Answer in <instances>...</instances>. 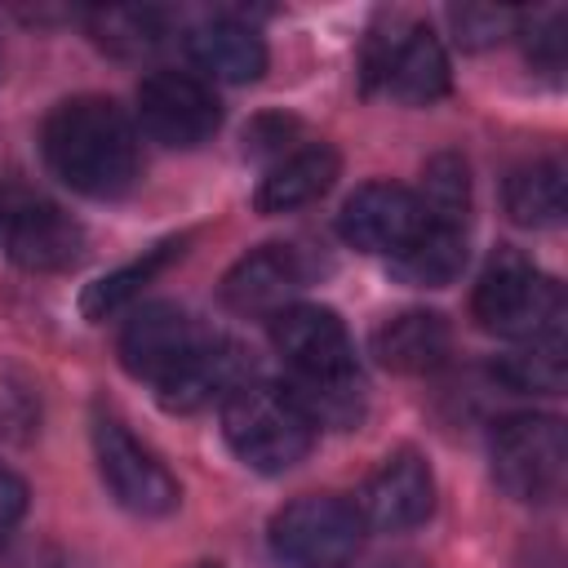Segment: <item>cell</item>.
Listing matches in <instances>:
<instances>
[{"label":"cell","instance_id":"obj_29","mask_svg":"<svg viewBox=\"0 0 568 568\" xmlns=\"http://www.w3.org/2000/svg\"><path fill=\"white\" fill-rule=\"evenodd\" d=\"M200 568H217V564H200Z\"/></svg>","mask_w":568,"mask_h":568},{"label":"cell","instance_id":"obj_21","mask_svg":"<svg viewBox=\"0 0 568 568\" xmlns=\"http://www.w3.org/2000/svg\"><path fill=\"white\" fill-rule=\"evenodd\" d=\"M182 248H186V235H173V240H160L155 248H142V257H133V262H124L120 271H111V275H102V280H93L84 293H80V311H84V320H106V315H115L120 306H129L173 257H182Z\"/></svg>","mask_w":568,"mask_h":568},{"label":"cell","instance_id":"obj_10","mask_svg":"<svg viewBox=\"0 0 568 568\" xmlns=\"http://www.w3.org/2000/svg\"><path fill=\"white\" fill-rule=\"evenodd\" d=\"M209 337H213V328L191 320L182 306L151 302V306H142L124 324V333H120V364H124L129 377H138V382L160 390Z\"/></svg>","mask_w":568,"mask_h":568},{"label":"cell","instance_id":"obj_6","mask_svg":"<svg viewBox=\"0 0 568 568\" xmlns=\"http://www.w3.org/2000/svg\"><path fill=\"white\" fill-rule=\"evenodd\" d=\"M364 89L408 106H426L448 93V58L430 27L399 13L382 18L364 40Z\"/></svg>","mask_w":568,"mask_h":568},{"label":"cell","instance_id":"obj_30","mask_svg":"<svg viewBox=\"0 0 568 568\" xmlns=\"http://www.w3.org/2000/svg\"><path fill=\"white\" fill-rule=\"evenodd\" d=\"M395 568H413V564H395Z\"/></svg>","mask_w":568,"mask_h":568},{"label":"cell","instance_id":"obj_3","mask_svg":"<svg viewBox=\"0 0 568 568\" xmlns=\"http://www.w3.org/2000/svg\"><path fill=\"white\" fill-rule=\"evenodd\" d=\"M222 435L231 453L262 475H280L297 466L315 444V422L275 382H240L222 399Z\"/></svg>","mask_w":568,"mask_h":568},{"label":"cell","instance_id":"obj_4","mask_svg":"<svg viewBox=\"0 0 568 568\" xmlns=\"http://www.w3.org/2000/svg\"><path fill=\"white\" fill-rule=\"evenodd\" d=\"M470 311L479 328L515 342H550L564 324V288L532 271L519 253H497L475 284Z\"/></svg>","mask_w":568,"mask_h":568},{"label":"cell","instance_id":"obj_28","mask_svg":"<svg viewBox=\"0 0 568 568\" xmlns=\"http://www.w3.org/2000/svg\"><path fill=\"white\" fill-rule=\"evenodd\" d=\"M293 129H297L293 120H284V115H266V120H253V124L244 129V142H248L253 155H257V151H284Z\"/></svg>","mask_w":568,"mask_h":568},{"label":"cell","instance_id":"obj_18","mask_svg":"<svg viewBox=\"0 0 568 568\" xmlns=\"http://www.w3.org/2000/svg\"><path fill=\"white\" fill-rule=\"evenodd\" d=\"M337 151L328 142H315V146H302V151H288L280 164H271V173L257 182V213L275 217V213H293L311 200H320L333 182H337Z\"/></svg>","mask_w":568,"mask_h":568},{"label":"cell","instance_id":"obj_25","mask_svg":"<svg viewBox=\"0 0 568 568\" xmlns=\"http://www.w3.org/2000/svg\"><path fill=\"white\" fill-rule=\"evenodd\" d=\"M564 31H568L564 9H532V13H519L515 22V36L524 40L528 62L546 75L564 71Z\"/></svg>","mask_w":568,"mask_h":568},{"label":"cell","instance_id":"obj_22","mask_svg":"<svg viewBox=\"0 0 568 568\" xmlns=\"http://www.w3.org/2000/svg\"><path fill=\"white\" fill-rule=\"evenodd\" d=\"M93 40L115 58H142L169 36V13L155 4H106L89 13Z\"/></svg>","mask_w":568,"mask_h":568},{"label":"cell","instance_id":"obj_19","mask_svg":"<svg viewBox=\"0 0 568 568\" xmlns=\"http://www.w3.org/2000/svg\"><path fill=\"white\" fill-rule=\"evenodd\" d=\"M466 266V226L426 217L422 231L390 257V275L413 288H444Z\"/></svg>","mask_w":568,"mask_h":568},{"label":"cell","instance_id":"obj_16","mask_svg":"<svg viewBox=\"0 0 568 568\" xmlns=\"http://www.w3.org/2000/svg\"><path fill=\"white\" fill-rule=\"evenodd\" d=\"M448 346H453V328L439 311H399L373 333L377 364L404 377L439 368L448 359Z\"/></svg>","mask_w":568,"mask_h":568},{"label":"cell","instance_id":"obj_9","mask_svg":"<svg viewBox=\"0 0 568 568\" xmlns=\"http://www.w3.org/2000/svg\"><path fill=\"white\" fill-rule=\"evenodd\" d=\"M138 120L142 129L173 151L204 146L222 124L217 93L186 71H155L138 84Z\"/></svg>","mask_w":568,"mask_h":568},{"label":"cell","instance_id":"obj_8","mask_svg":"<svg viewBox=\"0 0 568 568\" xmlns=\"http://www.w3.org/2000/svg\"><path fill=\"white\" fill-rule=\"evenodd\" d=\"M93 457H98L102 484L111 488V497L124 510L146 515V519L178 510V501H182L178 479L169 475V466L151 448H142L129 435V426L120 417H111V413L93 417Z\"/></svg>","mask_w":568,"mask_h":568},{"label":"cell","instance_id":"obj_5","mask_svg":"<svg viewBox=\"0 0 568 568\" xmlns=\"http://www.w3.org/2000/svg\"><path fill=\"white\" fill-rule=\"evenodd\" d=\"M493 479L506 497L546 506L564 493L568 479V435L550 413H515L493 426L488 439Z\"/></svg>","mask_w":568,"mask_h":568},{"label":"cell","instance_id":"obj_11","mask_svg":"<svg viewBox=\"0 0 568 568\" xmlns=\"http://www.w3.org/2000/svg\"><path fill=\"white\" fill-rule=\"evenodd\" d=\"M426 213L417 204V191L399 182H364L337 213V235L359 253H386L395 257L417 231Z\"/></svg>","mask_w":568,"mask_h":568},{"label":"cell","instance_id":"obj_13","mask_svg":"<svg viewBox=\"0 0 568 568\" xmlns=\"http://www.w3.org/2000/svg\"><path fill=\"white\" fill-rule=\"evenodd\" d=\"M355 510H359L364 528H377V532H408V528L426 524L430 510H435V479H430V466H426L413 448L390 453V457L373 470V479L364 484Z\"/></svg>","mask_w":568,"mask_h":568},{"label":"cell","instance_id":"obj_17","mask_svg":"<svg viewBox=\"0 0 568 568\" xmlns=\"http://www.w3.org/2000/svg\"><path fill=\"white\" fill-rule=\"evenodd\" d=\"M240 382H244V355H240V346L213 333V337L155 390V399H160L169 413H195V408L213 404L217 395L226 399V390H235Z\"/></svg>","mask_w":568,"mask_h":568},{"label":"cell","instance_id":"obj_2","mask_svg":"<svg viewBox=\"0 0 568 568\" xmlns=\"http://www.w3.org/2000/svg\"><path fill=\"white\" fill-rule=\"evenodd\" d=\"M44 160L62 186L89 200H115L138 182V138L111 98H67L40 133Z\"/></svg>","mask_w":568,"mask_h":568},{"label":"cell","instance_id":"obj_15","mask_svg":"<svg viewBox=\"0 0 568 568\" xmlns=\"http://www.w3.org/2000/svg\"><path fill=\"white\" fill-rule=\"evenodd\" d=\"M186 53L191 62L213 75V80H226V84H248L266 71V40L240 22V18H204L186 31Z\"/></svg>","mask_w":568,"mask_h":568},{"label":"cell","instance_id":"obj_27","mask_svg":"<svg viewBox=\"0 0 568 568\" xmlns=\"http://www.w3.org/2000/svg\"><path fill=\"white\" fill-rule=\"evenodd\" d=\"M22 515H27V484L9 466H0V537H9Z\"/></svg>","mask_w":568,"mask_h":568},{"label":"cell","instance_id":"obj_20","mask_svg":"<svg viewBox=\"0 0 568 568\" xmlns=\"http://www.w3.org/2000/svg\"><path fill=\"white\" fill-rule=\"evenodd\" d=\"M501 204L515 226H528V231L559 226L564 222V169L555 160L519 164L501 186Z\"/></svg>","mask_w":568,"mask_h":568},{"label":"cell","instance_id":"obj_7","mask_svg":"<svg viewBox=\"0 0 568 568\" xmlns=\"http://www.w3.org/2000/svg\"><path fill=\"white\" fill-rule=\"evenodd\" d=\"M266 537L271 555L288 568H346L364 546V519L337 493H306L275 510Z\"/></svg>","mask_w":568,"mask_h":568},{"label":"cell","instance_id":"obj_1","mask_svg":"<svg viewBox=\"0 0 568 568\" xmlns=\"http://www.w3.org/2000/svg\"><path fill=\"white\" fill-rule=\"evenodd\" d=\"M271 342L293 368L288 395L315 426H355L364 413V382L346 324L328 306H284L271 315Z\"/></svg>","mask_w":568,"mask_h":568},{"label":"cell","instance_id":"obj_26","mask_svg":"<svg viewBox=\"0 0 568 568\" xmlns=\"http://www.w3.org/2000/svg\"><path fill=\"white\" fill-rule=\"evenodd\" d=\"M448 22H453V36H457L462 49H488V44L515 36L519 13L501 9V4H453Z\"/></svg>","mask_w":568,"mask_h":568},{"label":"cell","instance_id":"obj_23","mask_svg":"<svg viewBox=\"0 0 568 568\" xmlns=\"http://www.w3.org/2000/svg\"><path fill=\"white\" fill-rule=\"evenodd\" d=\"M493 377L510 390H528V395H555L568 382V359L559 337L550 342H524L519 351L493 359Z\"/></svg>","mask_w":568,"mask_h":568},{"label":"cell","instance_id":"obj_12","mask_svg":"<svg viewBox=\"0 0 568 568\" xmlns=\"http://www.w3.org/2000/svg\"><path fill=\"white\" fill-rule=\"evenodd\" d=\"M306 284H311V262L302 257L297 244H262L226 271L222 302L235 315H280L284 306H293V297Z\"/></svg>","mask_w":568,"mask_h":568},{"label":"cell","instance_id":"obj_24","mask_svg":"<svg viewBox=\"0 0 568 568\" xmlns=\"http://www.w3.org/2000/svg\"><path fill=\"white\" fill-rule=\"evenodd\" d=\"M426 217L439 222H470V169L457 151H439L422 169V195H417Z\"/></svg>","mask_w":568,"mask_h":568},{"label":"cell","instance_id":"obj_14","mask_svg":"<svg viewBox=\"0 0 568 568\" xmlns=\"http://www.w3.org/2000/svg\"><path fill=\"white\" fill-rule=\"evenodd\" d=\"M4 248L22 271L53 275L71 271L84 257V231L67 209L49 200H27L4 217Z\"/></svg>","mask_w":568,"mask_h":568}]
</instances>
